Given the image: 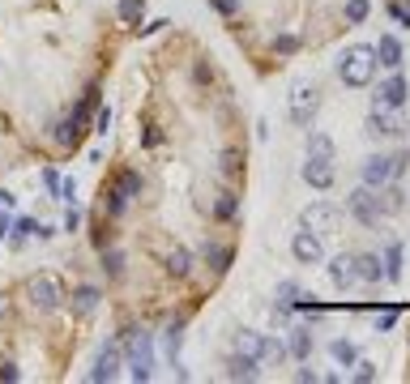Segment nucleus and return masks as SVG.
<instances>
[{
  "instance_id": "17",
  "label": "nucleus",
  "mask_w": 410,
  "mask_h": 384,
  "mask_svg": "<svg viewBox=\"0 0 410 384\" xmlns=\"http://www.w3.org/2000/svg\"><path fill=\"white\" fill-rule=\"evenodd\" d=\"M227 376H231V380H261V371H256V359L244 355V350L231 359V371H227Z\"/></svg>"
},
{
  "instance_id": "40",
  "label": "nucleus",
  "mask_w": 410,
  "mask_h": 384,
  "mask_svg": "<svg viewBox=\"0 0 410 384\" xmlns=\"http://www.w3.org/2000/svg\"><path fill=\"white\" fill-rule=\"evenodd\" d=\"M77 223H81V213H77V209H69V213H65V227H69V231H77Z\"/></svg>"
},
{
  "instance_id": "14",
  "label": "nucleus",
  "mask_w": 410,
  "mask_h": 384,
  "mask_svg": "<svg viewBox=\"0 0 410 384\" xmlns=\"http://www.w3.org/2000/svg\"><path fill=\"white\" fill-rule=\"evenodd\" d=\"M116 367H120V342H112L107 350L98 355V363H94L90 380H112V376H116Z\"/></svg>"
},
{
  "instance_id": "27",
  "label": "nucleus",
  "mask_w": 410,
  "mask_h": 384,
  "mask_svg": "<svg viewBox=\"0 0 410 384\" xmlns=\"http://www.w3.org/2000/svg\"><path fill=\"white\" fill-rule=\"evenodd\" d=\"M26 235H51V231H43V227H39V223H30V218H22V223H18V227H13V244H22V239H26Z\"/></svg>"
},
{
  "instance_id": "8",
  "label": "nucleus",
  "mask_w": 410,
  "mask_h": 384,
  "mask_svg": "<svg viewBox=\"0 0 410 384\" xmlns=\"http://www.w3.org/2000/svg\"><path fill=\"white\" fill-rule=\"evenodd\" d=\"M317 107H321L317 90H312V86H299V90L291 94V120H295L299 128H308V124H312V116H317Z\"/></svg>"
},
{
  "instance_id": "12",
  "label": "nucleus",
  "mask_w": 410,
  "mask_h": 384,
  "mask_svg": "<svg viewBox=\"0 0 410 384\" xmlns=\"http://www.w3.org/2000/svg\"><path fill=\"white\" fill-rule=\"evenodd\" d=\"M128 367H133V380H150V367H154V359H150V333H137L133 338Z\"/></svg>"
},
{
  "instance_id": "9",
  "label": "nucleus",
  "mask_w": 410,
  "mask_h": 384,
  "mask_svg": "<svg viewBox=\"0 0 410 384\" xmlns=\"http://www.w3.org/2000/svg\"><path fill=\"white\" fill-rule=\"evenodd\" d=\"M389 180H393V158H389V154L364 158V184H368V188H385Z\"/></svg>"
},
{
  "instance_id": "18",
  "label": "nucleus",
  "mask_w": 410,
  "mask_h": 384,
  "mask_svg": "<svg viewBox=\"0 0 410 384\" xmlns=\"http://www.w3.org/2000/svg\"><path fill=\"white\" fill-rule=\"evenodd\" d=\"M94 107H98V86H90V90H86V98L73 107V116H69V120H73L77 128H86V124H90V112H94Z\"/></svg>"
},
{
  "instance_id": "32",
  "label": "nucleus",
  "mask_w": 410,
  "mask_h": 384,
  "mask_svg": "<svg viewBox=\"0 0 410 384\" xmlns=\"http://www.w3.org/2000/svg\"><path fill=\"white\" fill-rule=\"evenodd\" d=\"M278 303H299V286L295 282H278Z\"/></svg>"
},
{
  "instance_id": "19",
  "label": "nucleus",
  "mask_w": 410,
  "mask_h": 384,
  "mask_svg": "<svg viewBox=\"0 0 410 384\" xmlns=\"http://www.w3.org/2000/svg\"><path fill=\"white\" fill-rule=\"evenodd\" d=\"M329 359L342 363V367H355V363H359V350H355V342L338 338V342H329Z\"/></svg>"
},
{
  "instance_id": "6",
  "label": "nucleus",
  "mask_w": 410,
  "mask_h": 384,
  "mask_svg": "<svg viewBox=\"0 0 410 384\" xmlns=\"http://www.w3.org/2000/svg\"><path fill=\"white\" fill-rule=\"evenodd\" d=\"M291 252H295V260L299 265H321L325 260V244H321V235L317 231H295V239H291Z\"/></svg>"
},
{
  "instance_id": "20",
  "label": "nucleus",
  "mask_w": 410,
  "mask_h": 384,
  "mask_svg": "<svg viewBox=\"0 0 410 384\" xmlns=\"http://www.w3.org/2000/svg\"><path fill=\"white\" fill-rule=\"evenodd\" d=\"M385 278H389V282L402 278V244H389V248H385Z\"/></svg>"
},
{
  "instance_id": "26",
  "label": "nucleus",
  "mask_w": 410,
  "mask_h": 384,
  "mask_svg": "<svg viewBox=\"0 0 410 384\" xmlns=\"http://www.w3.org/2000/svg\"><path fill=\"white\" fill-rule=\"evenodd\" d=\"M308 154H325V158H333V141H329L325 133H312V137H308Z\"/></svg>"
},
{
  "instance_id": "29",
  "label": "nucleus",
  "mask_w": 410,
  "mask_h": 384,
  "mask_svg": "<svg viewBox=\"0 0 410 384\" xmlns=\"http://www.w3.org/2000/svg\"><path fill=\"white\" fill-rule=\"evenodd\" d=\"M214 209H218V218H235V213H239V197H231V192H223Z\"/></svg>"
},
{
  "instance_id": "21",
  "label": "nucleus",
  "mask_w": 410,
  "mask_h": 384,
  "mask_svg": "<svg viewBox=\"0 0 410 384\" xmlns=\"http://www.w3.org/2000/svg\"><path fill=\"white\" fill-rule=\"evenodd\" d=\"M291 359V350L278 342V338H265V355H261V363H274V367H282Z\"/></svg>"
},
{
  "instance_id": "5",
  "label": "nucleus",
  "mask_w": 410,
  "mask_h": 384,
  "mask_svg": "<svg viewBox=\"0 0 410 384\" xmlns=\"http://www.w3.org/2000/svg\"><path fill=\"white\" fill-rule=\"evenodd\" d=\"M303 184L317 188V192L333 188V158H325V154H308V162H303Z\"/></svg>"
},
{
  "instance_id": "2",
  "label": "nucleus",
  "mask_w": 410,
  "mask_h": 384,
  "mask_svg": "<svg viewBox=\"0 0 410 384\" xmlns=\"http://www.w3.org/2000/svg\"><path fill=\"white\" fill-rule=\"evenodd\" d=\"M346 209L359 218L364 227H381V218H385V205H381V188H368V184H359L350 197H346Z\"/></svg>"
},
{
  "instance_id": "15",
  "label": "nucleus",
  "mask_w": 410,
  "mask_h": 384,
  "mask_svg": "<svg viewBox=\"0 0 410 384\" xmlns=\"http://www.w3.org/2000/svg\"><path fill=\"white\" fill-rule=\"evenodd\" d=\"M286 350H291V359H303V363H308V355H312V329H308V324H295Z\"/></svg>"
},
{
  "instance_id": "1",
  "label": "nucleus",
  "mask_w": 410,
  "mask_h": 384,
  "mask_svg": "<svg viewBox=\"0 0 410 384\" xmlns=\"http://www.w3.org/2000/svg\"><path fill=\"white\" fill-rule=\"evenodd\" d=\"M338 77H342V86H350V90L372 86V77H376V47L350 43V47L342 51V60H338Z\"/></svg>"
},
{
  "instance_id": "24",
  "label": "nucleus",
  "mask_w": 410,
  "mask_h": 384,
  "mask_svg": "<svg viewBox=\"0 0 410 384\" xmlns=\"http://www.w3.org/2000/svg\"><path fill=\"white\" fill-rule=\"evenodd\" d=\"M368 9H372V5H368V0H346V9H342V18H346L350 26H359V22H364V18H368Z\"/></svg>"
},
{
  "instance_id": "35",
  "label": "nucleus",
  "mask_w": 410,
  "mask_h": 384,
  "mask_svg": "<svg viewBox=\"0 0 410 384\" xmlns=\"http://www.w3.org/2000/svg\"><path fill=\"white\" fill-rule=\"evenodd\" d=\"M210 5H214L223 18H235V13H239V0H210Z\"/></svg>"
},
{
  "instance_id": "7",
  "label": "nucleus",
  "mask_w": 410,
  "mask_h": 384,
  "mask_svg": "<svg viewBox=\"0 0 410 384\" xmlns=\"http://www.w3.org/2000/svg\"><path fill=\"white\" fill-rule=\"evenodd\" d=\"M30 299H34L43 312H56V307H60V299H65V291H60V282H56V278L39 273V278H30Z\"/></svg>"
},
{
  "instance_id": "22",
  "label": "nucleus",
  "mask_w": 410,
  "mask_h": 384,
  "mask_svg": "<svg viewBox=\"0 0 410 384\" xmlns=\"http://www.w3.org/2000/svg\"><path fill=\"white\" fill-rule=\"evenodd\" d=\"M381 205H385V213H402V209H406V192L393 184V188H385V192H381Z\"/></svg>"
},
{
  "instance_id": "28",
  "label": "nucleus",
  "mask_w": 410,
  "mask_h": 384,
  "mask_svg": "<svg viewBox=\"0 0 410 384\" xmlns=\"http://www.w3.org/2000/svg\"><path fill=\"white\" fill-rule=\"evenodd\" d=\"M372 380H376V363L359 359V363H355V384H372Z\"/></svg>"
},
{
  "instance_id": "39",
  "label": "nucleus",
  "mask_w": 410,
  "mask_h": 384,
  "mask_svg": "<svg viewBox=\"0 0 410 384\" xmlns=\"http://www.w3.org/2000/svg\"><path fill=\"white\" fill-rule=\"evenodd\" d=\"M43 184H47V188H56V192H60V176H56V171H43Z\"/></svg>"
},
{
  "instance_id": "38",
  "label": "nucleus",
  "mask_w": 410,
  "mask_h": 384,
  "mask_svg": "<svg viewBox=\"0 0 410 384\" xmlns=\"http://www.w3.org/2000/svg\"><path fill=\"white\" fill-rule=\"evenodd\" d=\"M102 260H107V273H120V269H124V256H120V252H107Z\"/></svg>"
},
{
  "instance_id": "34",
  "label": "nucleus",
  "mask_w": 410,
  "mask_h": 384,
  "mask_svg": "<svg viewBox=\"0 0 410 384\" xmlns=\"http://www.w3.org/2000/svg\"><path fill=\"white\" fill-rule=\"evenodd\" d=\"M393 158V176H406V167H410V150H397V154H389Z\"/></svg>"
},
{
  "instance_id": "10",
  "label": "nucleus",
  "mask_w": 410,
  "mask_h": 384,
  "mask_svg": "<svg viewBox=\"0 0 410 384\" xmlns=\"http://www.w3.org/2000/svg\"><path fill=\"white\" fill-rule=\"evenodd\" d=\"M329 282L338 286V291H350L355 282H359V269H355V256H329Z\"/></svg>"
},
{
  "instance_id": "13",
  "label": "nucleus",
  "mask_w": 410,
  "mask_h": 384,
  "mask_svg": "<svg viewBox=\"0 0 410 384\" xmlns=\"http://www.w3.org/2000/svg\"><path fill=\"white\" fill-rule=\"evenodd\" d=\"M355 269H359V282H385V256L376 252H364V256H355Z\"/></svg>"
},
{
  "instance_id": "33",
  "label": "nucleus",
  "mask_w": 410,
  "mask_h": 384,
  "mask_svg": "<svg viewBox=\"0 0 410 384\" xmlns=\"http://www.w3.org/2000/svg\"><path fill=\"white\" fill-rule=\"evenodd\" d=\"M94 299H98V295H94L90 286H81V291H77V312H94Z\"/></svg>"
},
{
  "instance_id": "41",
  "label": "nucleus",
  "mask_w": 410,
  "mask_h": 384,
  "mask_svg": "<svg viewBox=\"0 0 410 384\" xmlns=\"http://www.w3.org/2000/svg\"><path fill=\"white\" fill-rule=\"evenodd\" d=\"M9 231H13V227H9V218H5V213H0V239H5Z\"/></svg>"
},
{
  "instance_id": "16",
  "label": "nucleus",
  "mask_w": 410,
  "mask_h": 384,
  "mask_svg": "<svg viewBox=\"0 0 410 384\" xmlns=\"http://www.w3.org/2000/svg\"><path fill=\"white\" fill-rule=\"evenodd\" d=\"M235 346H239L244 355H252L256 363H261V355H265V333H252V329H239V333H235Z\"/></svg>"
},
{
  "instance_id": "36",
  "label": "nucleus",
  "mask_w": 410,
  "mask_h": 384,
  "mask_svg": "<svg viewBox=\"0 0 410 384\" xmlns=\"http://www.w3.org/2000/svg\"><path fill=\"white\" fill-rule=\"evenodd\" d=\"M389 18H393L397 26H406V30H410V13H406L402 5H389Z\"/></svg>"
},
{
  "instance_id": "23",
  "label": "nucleus",
  "mask_w": 410,
  "mask_h": 384,
  "mask_svg": "<svg viewBox=\"0 0 410 384\" xmlns=\"http://www.w3.org/2000/svg\"><path fill=\"white\" fill-rule=\"evenodd\" d=\"M231 256H235V252H231L227 244H205V260H214V269H227Z\"/></svg>"
},
{
  "instance_id": "11",
  "label": "nucleus",
  "mask_w": 410,
  "mask_h": 384,
  "mask_svg": "<svg viewBox=\"0 0 410 384\" xmlns=\"http://www.w3.org/2000/svg\"><path fill=\"white\" fill-rule=\"evenodd\" d=\"M402 60H406L402 43H397L393 34H381V39H376V65H381V69H389V73H397V69H402Z\"/></svg>"
},
{
  "instance_id": "30",
  "label": "nucleus",
  "mask_w": 410,
  "mask_h": 384,
  "mask_svg": "<svg viewBox=\"0 0 410 384\" xmlns=\"http://www.w3.org/2000/svg\"><path fill=\"white\" fill-rule=\"evenodd\" d=\"M167 265H171V273H188V269H192V256H188L184 248H176V252L167 256Z\"/></svg>"
},
{
  "instance_id": "37",
  "label": "nucleus",
  "mask_w": 410,
  "mask_h": 384,
  "mask_svg": "<svg viewBox=\"0 0 410 384\" xmlns=\"http://www.w3.org/2000/svg\"><path fill=\"white\" fill-rule=\"evenodd\" d=\"M120 13L133 22V18H141V0H124V5H120Z\"/></svg>"
},
{
  "instance_id": "3",
  "label": "nucleus",
  "mask_w": 410,
  "mask_h": 384,
  "mask_svg": "<svg viewBox=\"0 0 410 384\" xmlns=\"http://www.w3.org/2000/svg\"><path fill=\"white\" fill-rule=\"evenodd\" d=\"M338 223H342V205H333V201H312V205L303 209V227L317 231V235L338 231Z\"/></svg>"
},
{
  "instance_id": "42",
  "label": "nucleus",
  "mask_w": 410,
  "mask_h": 384,
  "mask_svg": "<svg viewBox=\"0 0 410 384\" xmlns=\"http://www.w3.org/2000/svg\"><path fill=\"white\" fill-rule=\"evenodd\" d=\"M0 312H5V303H0Z\"/></svg>"
},
{
  "instance_id": "25",
  "label": "nucleus",
  "mask_w": 410,
  "mask_h": 384,
  "mask_svg": "<svg viewBox=\"0 0 410 384\" xmlns=\"http://www.w3.org/2000/svg\"><path fill=\"white\" fill-rule=\"evenodd\" d=\"M397 320H402V312L397 307H385V312H376V333H389V329H397Z\"/></svg>"
},
{
  "instance_id": "4",
  "label": "nucleus",
  "mask_w": 410,
  "mask_h": 384,
  "mask_svg": "<svg viewBox=\"0 0 410 384\" xmlns=\"http://www.w3.org/2000/svg\"><path fill=\"white\" fill-rule=\"evenodd\" d=\"M406 98H410V86H406V77H402V73H389V77L376 86V94H372V107H385V112H402V107H406Z\"/></svg>"
},
{
  "instance_id": "31",
  "label": "nucleus",
  "mask_w": 410,
  "mask_h": 384,
  "mask_svg": "<svg viewBox=\"0 0 410 384\" xmlns=\"http://www.w3.org/2000/svg\"><path fill=\"white\" fill-rule=\"evenodd\" d=\"M274 51H278V56H295V51H299V39H295V34H278V39H274Z\"/></svg>"
}]
</instances>
